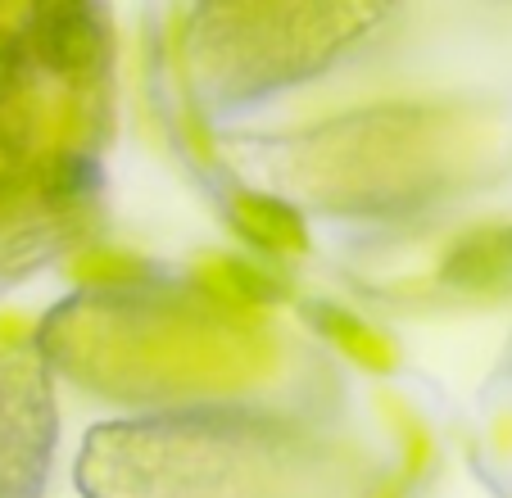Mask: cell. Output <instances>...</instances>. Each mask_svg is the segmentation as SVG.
<instances>
[{
    "mask_svg": "<svg viewBox=\"0 0 512 498\" xmlns=\"http://www.w3.org/2000/svg\"><path fill=\"white\" fill-rule=\"evenodd\" d=\"M28 46L46 68L82 77L96 73L105 59V28L87 5H46L28 23Z\"/></svg>",
    "mask_w": 512,
    "mask_h": 498,
    "instance_id": "cell-1",
    "label": "cell"
},
{
    "mask_svg": "<svg viewBox=\"0 0 512 498\" xmlns=\"http://www.w3.org/2000/svg\"><path fill=\"white\" fill-rule=\"evenodd\" d=\"M440 277L454 290H503L512 286V222L476 227L449 245Z\"/></svg>",
    "mask_w": 512,
    "mask_h": 498,
    "instance_id": "cell-2",
    "label": "cell"
},
{
    "mask_svg": "<svg viewBox=\"0 0 512 498\" xmlns=\"http://www.w3.org/2000/svg\"><path fill=\"white\" fill-rule=\"evenodd\" d=\"M232 222L254 249L263 254H281V259H300L309 249V227L290 204L272 200V195H236Z\"/></svg>",
    "mask_w": 512,
    "mask_h": 498,
    "instance_id": "cell-3",
    "label": "cell"
},
{
    "mask_svg": "<svg viewBox=\"0 0 512 498\" xmlns=\"http://www.w3.org/2000/svg\"><path fill=\"white\" fill-rule=\"evenodd\" d=\"M309 317L318 322L322 336L336 340L354 363L372 367V372H390V367H395V349H390V340L377 336L368 322H358L354 313H345V308H336V304H313Z\"/></svg>",
    "mask_w": 512,
    "mask_h": 498,
    "instance_id": "cell-4",
    "label": "cell"
},
{
    "mask_svg": "<svg viewBox=\"0 0 512 498\" xmlns=\"http://www.w3.org/2000/svg\"><path fill=\"white\" fill-rule=\"evenodd\" d=\"M204 281H209V290H218L223 299H236V304H277V299H286V281L272 277L268 268H259L250 259L209 263Z\"/></svg>",
    "mask_w": 512,
    "mask_h": 498,
    "instance_id": "cell-5",
    "label": "cell"
},
{
    "mask_svg": "<svg viewBox=\"0 0 512 498\" xmlns=\"http://www.w3.org/2000/svg\"><path fill=\"white\" fill-rule=\"evenodd\" d=\"M91 186H96V168H91L82 154H64V159H59L55 168L46 173L41 191H46L50 204H78Z\"/></svg>",
    "mask_w": 512,
    "mask_h": 498,
    "instance_id": "cell-6",
    "label": "cell"
},
{
    "mask_svg": "<svg viewBox=\"0 0 512 498\" xmlns=\"http://www.w3.org/2000/svg\"><path fill=\"white\" fill-rule=\"evenodd\" d=\"M78 277L87 281V286H100V290H123L127 281L141 277V263L127 259V254H91V259L78 268Z\"/></svg>",
    "mask_w": 512,
    "mask_h": 498,
    "instance_id": "cell-7",
    "label": "cell"
},
{
    "mask_svg": "<svg viewBox=\"0 0 512 498\" xmlns=\"http://www.w3.org/2000/svg\"><path fill=\"white\" fill-rule=\"evenodd\" d=\"M14 73H19V50H14V41H10V37H0V96L10 91Z\"/></svg>",
    "mask_w": 512,
    "mask_h": 498,
    "instance_id": "cell-8",
    "label": "cell"
}]
</instances>
